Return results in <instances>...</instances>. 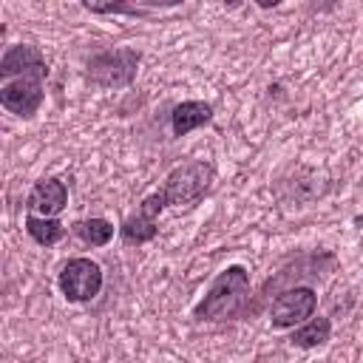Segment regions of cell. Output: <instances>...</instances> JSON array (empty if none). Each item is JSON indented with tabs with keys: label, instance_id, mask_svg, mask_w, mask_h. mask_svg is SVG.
<instances>
[{
	"label": "cell",
	"instance_id": "1",
	"mask_svg": "<svg viewBox=\"0 0 363 363\" xmlns=\"http://www.w3.org/2000/svg\"><path fill=\"white\" fill-rule=\"evenodd\" d=\"M250 298V278L244 267H227L204 295V301L196 306V318L201 320H227L244 309Z\"/></svg>",
	"mask_w": 363,
	"mask_h": 363
},
{
	"label": "cell",
	"instance_id": "8",
	"mask_svg": "<svg viewBox=\"0 0 363 363\" xmlns=\"http://www.w3.org/2000/svg\"><path fill=\"white\" fill-rule=\"evenodd\" d=\"M68 201V190L60 179H40L28 193V210L37 216H57Z\"/></svg>",
	"mask_w": 363,
	"mask_h": 363
},
{
	"label": "cell",
	"instance_id": "9",
	"mask_svg": "<svg viewBox=\"0 0 363 363\" xmlns=\"http://www.w3.org/2000/svg\"><path fill=\"white\" fill-rule=\"evenodd\" d=\"M0 74H3L6 79L14 77V74H20V77H23V74L45 77L48 68H45V62H43V57H40V51H37L34 45H14V48H9L6 57H3Z\"/></svg>",
	"mask_w": 363,
	"mask_h": 363
},
{
	"label": "cell",
	"instance_id": "10",
	"mask_svg": "<svg viewBox=\"0 0 363 363\" xmlns=\"http://www.w3.org/2000/svg\"><path fill=\"white\" fill-rule=\"evenodd\" d=\"M210 119H213V108L207 102H182L170 113V122H173V133L176 136H184V133L196 130L199 125H204Z\"/></svg>",
	"mask_w": 363,
	"mask_h": 363
},
{
	"label": "cell",
	"instance_id": "2",
	"mask_svg": "<svg viewBox=\"0 0 363 363\" xmlns=\"http://www.w3.org/2000/svg\"><path fill=\"white\" fill-rule=\"evenodd\" d=\"M213 182V164L207 162H187V164H179L176 170H170V176L164 179V187H162V196L167 204H193L199 201L207 187Z\"/></svg>",
	"mask_w": 363,
	"mask_h": 363
},
{
	"label": "cell",
	"instance_id": "16",
	"mask_svg": "<svg viewBox=\"0 0 363 363\" xmlns=\"http://www.w3.org/2000/svg\"><path fill=\"white\" fill-rule=\"evenodd\" d=\"M258 6H264V9H269V6H275V3H281V0H255Z\"/></svg>",
	"mask_w": 363,
	"mask_h": 363
},
{
	"label": "cell",
	"instance_id": "7",
	"mask_svg": "<svg viewBox=\"0 0 363 363\" xmlns=\"http://www.w3.org/2000/svg\"><path fill=\"white\" fill-rule=\"evenodd\" d=\"M164 204H167V201H164L162 190L153 193V196H147V199L142 201L139 213L130 216V218L122 224V238H125L128 244H145V241H150V238L156 235V216L164 210Z\"/></svg>",
	"mask_w": 363,
	"mask_h": 363
},
{
	"label": "cell",
	"instance_id": "11",
	"mask_svg": "<svg viewBox=\"0 0 363 363\" xmlns=\"http://www.w3.org/2000/svg\"><path fill=\"white\" fill-rule=\"evenodd\" d=\"M26 230H28V235H31L37 244H45V247L57 244V241L65 235V227H62L54 216H37V213H31V216L26 218Z\"/></svg>",
	"mask_w": 363,
	"mask_h": 363
},
{
	"label": "cell",
	"instance_id": "12",
	"mask_svg": "<svg viewBox=\"0 0 363 363\" xmlns=\"http://www.w3.org/2000/svg\"><path fill=\"white\" fill-rule=\"evenodd\" d=\"M329 332H332V326H329L326 318H312L306 326H301V329L292 332V343L295 346H303V349H312V346L326 343L329 340Z\"/></svg>",
	"mask_w": 363,
	"mask_h": 363
},
{
	"label": "cell",
	"instance_id": "17",
	"mask_svg": "<svg viewBox=\"0 0 363 363\" xmlns=\"http://www.w3.org/2000/svg\"><path fill=\"white\" fill-rule=\"evenodd\" d=\"M221 3H227V6H238L241 0H221Z\"/></svg>",
	"mask_w": 363,
	"mask_h": 363
},
{
	"label": "cell",
	"instance_id": "3",
	"mask_svg": "<svg viewBox=\"0 0 363 363\" xmlns=\"http://www.w3.org/2000/svg\"><path fill=\"white\" fill-rule=\"evenodd\" d=\"M136 65H139V54L130 48L105 51L88 62V79L102 85V88H119V85H128L133 79Z\"/></svg>",
	"mask_w": 363,
	"mask_h": 363
},
{
	"label": "cell",
	"instance_id": "15",
	"mask_svg": "<svg viewBox=\"0 0 363 363\" xmlns=\"http://www.w3.org/2000/svg\"><path fill=\"white\" fill-rule=\"evenodd\" d=\"M142 3H150V6H173L179 0H142Z\"/></svg>",
	"mask_w": 363,
	"mask_h": 363
},
{
	"label": "cell",
	"instance_id": "14",
	"mask_svg": "<svg viewBox=\"0 0 363 363\" xmlns=\"http://www.w3.org/2000/svg\"><path fill=\"white\" fill-rule=\"evenodd\" d=\"M82 6L88 11H96V14H108V11H116L122 9V0H82Z\"/></svg>",
	"mask_w": 363,
	"mask_h": 363
},
{
	"label": "cell",
	"instance_id": "5",
	"mask_svg": "<svg viewBox=\"0 0 363 363\" xmlns=\"http://www.w3.org/2000/svg\"><path fill=\"white\" fill-rule=\"evenodd\" d=\"M318 306V298L309 286H295V289H286L281 292L275 301H272V309H269V318H272V326L278 329H286V326H295L301 320H306Z\"/></svg>",
	"mask_w": 363,
	"mask_h": 363
},
{
	"label": "cell",
	"instance_id": "6",
	"mask_svg": "<svg viewBox=\"0 0 363 363\" xmlns=\"http://www.w3.org/2000/svg\"><path fill=\"white\" fill-rule=\"evenodd\" d=\"M0 102H3V108H9L17 116L37 113V108L43 102V77L23 74L14 82H6L0 91Z\"/></svg>",
	"mask_w": 363,
	"mask_h": 363
},
{
	"label": "cell",
	"instance_id": "4",
	"mask_svg": "<svg viewBox=\"0 0 363 363\" xmlns=\"http://www.w3.org/2000/svg\"><path fill=\"white\" fill-rule=\"evenodd\" d=\"M60 289L68 301H91L102 289V269L91 258H71L60 272Z\"/></svg>",
	"mask_w": 363,
	"mask_h": 363
},
{
	"label": "cell",
	"instance_id": "13",
	"mask_svg": "<svg viewBox=\"0 0 363 363\" xmlns=\"http://www.w3.org/2000/svg\"><path fill=\"white\" fill-rule=\"evenodd\" d=\"M74 233H77L85 244H91V247H102V244H108V241H111L113 227H111L105 218H88V221L74 224Z\"/></svg>",
	"mask_w": 363,
	"mask_h": 363
}]
</instances>
